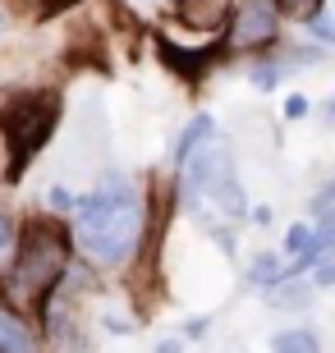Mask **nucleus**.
I'll return each instance as SVG.
<instances>
[{
    "label": "nucleus",
    "instance_id": "f257e3e1",
    "mask_svg": "<svg viewBox=\"0 0 335 353\" xmlns=\"http://www.w3.org/2000/svg\"><path fill=\"white\" fill-rule=\"evenodd\" d=\"M78 252L97 266L129 262L142 239V197L124 174H106L74 211V234Z\"/></svg>",
    "mask_w": 335,
    "mask_h": 353
},
{
    "label": "nucleus",
    "instance_id": "f03ea898",
    "mask_svg": "<svg viewBox=\"0 0 335 353\" xmlns=\"http://www.w3.org/2000/svg\"><path fill=\"white\" fill-rule=\"evenodd\" d=\"M65 262H69V234L55 221L32 216L23 239H19V257H14L10 275H5L10 299L23 303V307H46L51 289L65 275Z\"/></svg>",
    "mask_w": 335,
    "mask_h": 353
},
{
    "label": "nucleus",
    "instance_id": "423d86ee",
    "mask_svg": "<svg viewBox=\"0 0 335 353\" xmlns=\"http://www.w3.org/2000/svg\"><path fill=\"white\" fill-rule=\"evenodd\" d=\"M180 19L193 28H216L220 19H230V0H180Z\"/></svg>",
    "mask_w": 335,
    "mask_h": 353
},
{
    "label": "nucleus",
    "instance_id": "39448f33",
    "mask_svg": "<svg viewBox=\"0 0 335 353\" xmlns=\"http://www.w3.org/2000/svg\"><path fill=\"white\" fill-rule=\"evenodd\" d=\"M0 353H37L32 330L23 326V316L14 312L10 303H0Z\"/></svg>",
    "mask_w": 335,
    "mask_h": 353
},
{
    "label": "nucleus",
    "instance_id": "7ed1b4c3",
    "mask_svg": "<svg viewBox=\"0 0 335 353\" xmlns=\"http://www.w3.org/2000/svg\"><path fill=\"white\" fill-rule=\"evenodd\" d=\"M55 119H60V97L55 92H14V97H5V105H0V133H5V147H10L14 174L46 147Z\"/></svg>",
    "mask_w": 335,
    "mask_h": 353
},
{
    "label": "nucleus",
    "instance_id": "9d476101",
    "mask_svg": "<svg viewBox=\"0 0 335 353\" xmlns=\"http://www.w3.org/2000/svg\"><path fill=\"white\" fill-rule=\"evenodd\" d=\"M303 110H308V101H303V97H289V101H285V115H289V119H298Z\"/></svg>",
    "mask_w": 335,
    "mask_h": 353
},
{
    "label": "nucleus",
    "instance_id": "20e7f679",
    "mask_svg": "<svg viewBox=\"0 0 335 353\" xmlns=\"http://www.w3.org/2000/svg\"><path fill=\"white\" fill-rule=\"evenodd\" d=\"M271 32H276L271 5L267 0H248L244 19H239V28H234V41H239V46H258V41H271Z\"/></svg>",
    "mask_w": 335,
    "mask_h": 353
},
{
    "label": "nucleus",
    "instance_id": "0eeeda50",
    "mask_svg": "<svg viewBox=\"0 0 335 353\" xmlns=\"http://www.w3.org/2000/svg\"><path fill=\"white\" fill-rule=\"evenodd\" d=\"M276 353H317V335L312 330H280L276 340H271Z\"/></svg>",
    "mask_w": 335,
    "mask_h": 353
},
{
    "label": "nucleus",
    "instance_id": "6e6552de",
    "mask_svg": "<svg viewBox=\"0 0 335 353\" xmlns=\"http://www.w3.org/2000/svg\"><path fill=\"white\" fill-rule=\"evenodd\" d=\"M253 280H258V285H276V280H280V257L262 252L258 262H253Z\"/></svg>",
    "mask_w": 335,
    "mask_h": 353
},
{
    "label": "nucleus",
    "instance_id": "ddd939ff",
    "mask_svg": "<svg viewBox=\"0 0 335 353\" xmlns=\"http://www.w3.org/2000/svg\"><path fill=\"white\" fill-rule=\"evenodd\" d=\"M51 5H65V0H51Z\"/></svg>",
    "mask_w": 335,
    "mask_h": 353
},
{
    "label": "nucleus",
    "instance_id": "f8f14e48",
    "mask_svg": "<svg viewBox=\"0 0 335 353\" xmlns=\"http://www.w3.org/2000/svg\"><path fill=\"white\" fill-rule=\"evenodd\" d=\"M161 353H180V344H161Z\"/></svg>",
    "mask_w": 335,
    "mask_h": 353
},
{
    "label": "nucleus",
    "instance_id": "9b49d317",
    "mask_svg": "<svg viewBox=\"0 0 335 353\" xmlns=\"http://www.w3.org/2000/svg\"><path fill=\"white\" fill-rule=\"evenodd\" d=\"M10 243H14V230H10V221H5V216H0V252L10 248Z\"/></svg>",
    "mask_w": 335,
    "mask_h": 353
},
{
    "label": "nucleus",
    "instance_id": "1a4fd4ad",
    "mask_svg": "<svg viewBox=\"0 0 335 353\" xmlns=\"http://www.w3.org/2000/svg\"><path fill=\"white\" fill-rule=\"evenodd\" d=\"M289 19H317V10H322V0H276Z\"/></svg>",
    "mask_w": 335,
    "mask_h": 353
},
{
    "label": "nucleus",
    "instance_id": "4468645a",
    "mask_svg": "<svg viewBox=\"0 0 335 353\" xmlns=\"http://www.w3.org/2000/svg\"><path fill=\"white\" fill-rule=\"evenodd\" d=\"M331 115H335V101H331Z\"/></svg>",
    "mask_w": 335,
    "mask_h": 353
}]
</instances>
